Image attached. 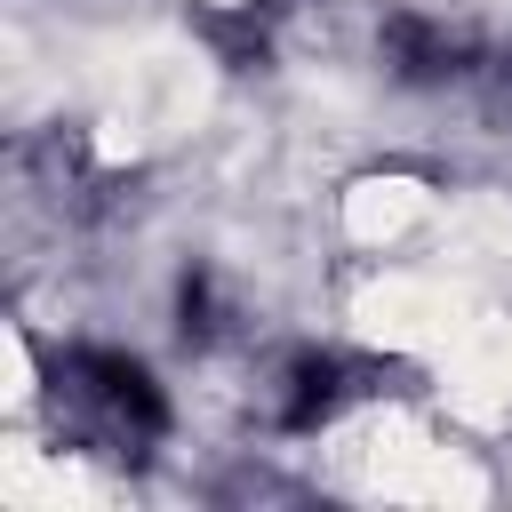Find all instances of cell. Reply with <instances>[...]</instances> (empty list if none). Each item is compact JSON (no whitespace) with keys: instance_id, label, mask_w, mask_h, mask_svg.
Instances as JSON below:
<instances>
[{"instance_id":"1","label":"cell","mask_w":512,"mask_h":512,"mask_svg":"<svg viewBox=\"0 0 512 512\" xmlns=\"http://www.w3.org/2000/svg\"><path fill=\"white\" fill-rule=\"evenodd\" d=\"M64 392L96 416V432L104 440H152L160 424H168V400H160V384L136 368V360H120V352H72L64 360Z\"/></svg>"},{"instance_id":"2","label":"cell","mask_w":512,"mask_h":512,"mask_svg":"<svg viewBox=\"0 0 512 512\" xmlns=\"http://www.w3.org/2000/svg\"><path fill=\"white\" fill-rule=\"evenodd\" d=\"M344 360H328V352H304L296 368H288V392H280V424L288 432H312V424H328L336 408H344Z\"/></svg>"},{"instance_id":"3","label":"cell","mask_w":512,"mask_h":512,"mask_svg":"<svg viewBox=\"0 0 512 512\" xmlns=\"http://www.w3.org/2000/svg\"><path fill=\"white\" fill-rule=\"evenodd\" d=\"M392 56H400V72L424 80V72H448V64H456V40H448V32H424L416 16H400V24H392Z\"/></svg>"}]
</instances>
